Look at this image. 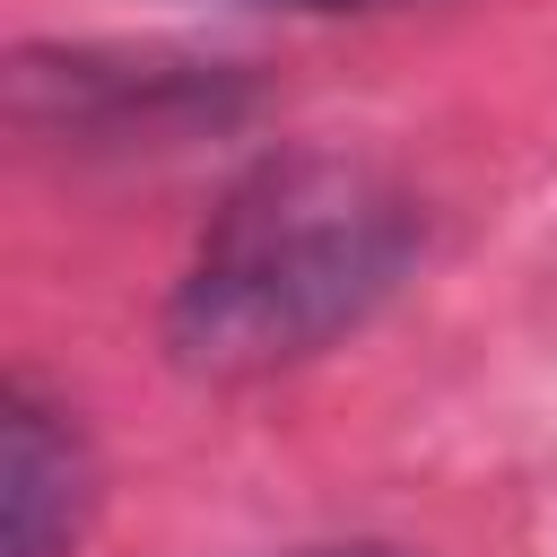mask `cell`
<instances>
[{
  "label": "cell",
  "instance_id": "cell-1",
  "mask_svg": "<svg viewBox=\"0 0 557 557\" xmlns=\"http://www.w3.org/2000/svg\"><path fill=\"white\" fill-rule=\"evenodd\" d=\"M418 261V200L339 148H278L226 183L165 305V357L200 383H261L348 339Z\"/></svg>",
  "mask_w": 557,
  "mask_h": 557
},
{
  "label": "cell",
  "instance_id": "cell-2",
  "mask_svg": "<svg viewBox=\"0 0 557 557\" xmlns=\"http://www.w3.org/2000/svg\"><path fill=\"white\" fill-rule=\"evenodd\" d=\"M244 104V78L218 61H157V52H17V113L70 139H183L218 131Z\"/></svg>",
  "mask_w": 557,
  "mask_h": 557
},
{
  "label": "cell",
  "instance_id": "cell-3",
  "mask_svg": "<svg viewBox=\"0 0 557 557\" xmlns=\"http://www.w3.org/2000/svg\"><path fill=\"white\" fill-rule=\"evenodd\" d=\"M87 522V435L61 400L26 374L0 400V548L9 557H70Z\"/></svg>",
  "mask_w": 557,
  "mask_h": 557
},
{
  "label": "cell",
  "instance_id": "cell-4",
  "mask_svg": "<svg viewBox=\"0 0 557 557\" xmlns=\"http://www.w3.org/2000/svg\"><path fill=\"white\" fill-rule=\"evenodd\" d=\"M287 557H400V548H374V540H339V548H287Z\"/></svg>",
  "mask_w": 557,
  "mask_h": 557
},
{
  "label": "cell",
  "instance_id": "cell-5",
  "mask_svg": "<svg viewBox=\"0 0 557 557\" xmlns=\"http://www.w3.org/2000/svg\"><path fill=\"white\" fill-rule=\"evenodd\" d=\"M278 9H383V0H278Z\"/></svg>",
  "mask_w": 557,
  "mask_h": 557
}]
</instances>
